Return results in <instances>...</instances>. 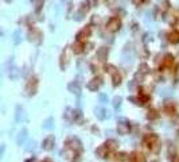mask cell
Instances as JSON below:
<instances>
[{
	"label": "cell",
	"mask_w": 179,
	"mask_h": 162,
	"mask_svg": "<svg viewBox=\"0 0 179 162\" xmlns=\"http://www.w3.org/2000/svg\"><path fill=\"white\" fill-rule=\"evenodd\" d=\"M147 116H148V119H156L158 118V112H156L155 109H150Z\"/></svg>",
	"instance_id": "22"
},
{
	"label": "cell",
	"mask_w": 179,
	"mask_h": 162,
	"mask_svg": "<svg viewBox=\"0 0 179 162\" xmlns=\"http://www.w3.org/2000/svg\"><path fill=\"white\" fill-rule=\"evenodd\" d=\"M144 143L147 144V147L154 149V146H158V136L155 134H150L144 138Z\"/></svg>",
	"instance_id": "3"
},
{
	"label": "cell",
	"mask_w": 179,
	"mask_h": 162,
	"mask_svg": "<svg viewBox=\"0 0 179 162\" xmlns=\"http://www.w3.org/2000/svg\"><path fill=\"white\" fill-rule=\"evenodd\" d=\"M168 41H170L171 43H178L179 42V32H176V31L171 32L170 35H168Z\"/></svg>",
	"instance_id": "16"
},
{
	"label": "cell",
	"mask_w": 179,
	"mask_h": 162,
	"mask_svg": "<svg viewBox=\"0 0 179 162\" xmlns=\"http://www.w3.org/2000/svg\"><path fill=\"white\" fill-rule=\"evenodd\" d=\"M66 144H68V146H69V147H71V149H73V150L74 151H76V149H77V150H78V151H81V150H82V147H81V143H79V141H78V139H70V141H68V142H66Z\"/></svg>",
	"instance_id": "12"
},
{
	"label": "cell",
	"mask_w": 179,
	"mask_h": 162,
	"mask_svg": "<svg viewBox=\"0 0 179 162\" xmlns=\"http://www.w3.org/2000/svg\"><path fill=\"white\" fill-rule=\"evenodd\" d=\"M54 142H55V139H54V136H47L46 139L43 141V143H42V146H43L44 150H51L54 146Z\"/></svg>",
	"instance_id": "9"
},
{
	"label": "cell",
	"mask_w": 179,
	"mask_h": 162,
	"mask_svg": "<svg viewBox=\"0 0 179 162\" xmlns=\"http://www.w3.org/2000/svg\"><path fill=\"white\" fill-rule=\"evenodd\" d=\"M104 114H106V111L104 108H97L96 109V115H97V118H98V119H105L106 115H104ZM108 114H109V112H108Z\"/></svg>",
	"instance_id": "20"
},
{
	"label": "cell",
	"mask_w": 179,
	"mask_h": 162,
	"mask_svg": "<svg viewBox=\"0 0 179 162\" xmlns=\"http://www.w3.org/2000/svg\"><path fill=\"white\" fill-rule=\"evenodd\" d=\"M129 159H131V162H146V157H144V154L143 153H139V151L131 154Z\"/></svg>",
	"instance_id": "10"
},
{
	"label": "cell",
	"mask_w": 179,
	"mask_h": 162,
	"mask_svg": "<svg viewBox=\"0 0 179 162\" xmlns=\"http://www.w3.org/2000/svg\"><path fill=\"white\" fill-rule=\"evenodd\" d=\"M42 34L38 31V30H32V31L28 32V39L32 42H41Z\"/></svg>",
	"instance_id": "11"
},
{
	"label": "cell",
	"mask_w": 179,
	"mask_h": 162,
	"mask_svg": "<svg viewBox=\"0 0 179 162\" xmlns=\"http://www.w3.org/2000/svg\"><path fill=\"white\" fill-rule=\"evenodd\" d=\"M36 86H38V78H36V77H31L30 81L27 83V86H26L27 95H34V93H35Z\"/></svg>",
	"instance_id": "1"
},
{
	"label": "cell",
	"mask_w": 179,
	"mask_h": 162,
	"mask_svg": "<svg viewBox=\"0 0 179 162\" xmlns=\"http://www.w3.org/2000/svg\"><path fill=\"white\" fill-rule=\"evenodd\" d=\"M105 144H106V146H108V149H109V150H115V149H116V146H117V143H116V141H108Z\"/></svg>",
	"instance_id": "21"
},
{
	"label": "cell",
	"mask_w": 179,
	"mask_h": 162,
	"mask_svg": "<svg viewBox=\"0 0 179 162\" xmlns=\"http://www.w3.org/2000/svg\"><path fill=\"white\" fill-rule=\"evenodd\" d=\"M135 83H136V81L133 80V81H131V83L128 84V88L131 89V91H133V89H135Z\"/></svg>",
	"instance_id": "28"
},
{
	"label": "cell",
	"mask_w": 179,
	"mask_h": 162,
	"mask_svg": "<svg viewBox=\"0 0 179 162\" xmlns=\"http://www.w3.org/2000/svg\"><path fill=\"white\" fill-rule=\"evenodd\" d=\"M43 162H53V161H51V159H44Z\"/></svg>",
	"instance_id": "33"
},
{
	"label": "cell",
	"mask_w": 179,
	"mask_h": 162,
	"mask_svg": "<svg viewBox=\"0 0 179 162\" xmlns=\"http://www.w3.org/2000/svg\"><path fill=\"white\" fill-rule=\"evenodd\" d=\"M51 119H47V120H46V123H44V128H50V127H51Z\"/></svg>",
	"instance_id": "29"
},
{
	"label": "cell",
	"mask_w": 179,
	"mask_h": 162,
	"mask_svg": "<svg viewBox=\"0 0 179 162\" xmlns=\"http://www.w3.org/2000/svg\"><path fill=\"white\" fill-rule=\"evenodd\" d=\"M27 162H35V159H34V158H31V159H28V161H27Z\"/></svg>",
	"instance_id": "32"
},
{
	"label": "cell",
	"mask_w": 179,
	"mask_h": 162,
	"mask_svg": "<svg viewBox=\"0 0 179 162\" xmlns=\"http://www.w3.org/2000/svg\"><path fill=\"white\" fill-rule=\"evenodd\" d=\"M171 162H179V157H178V155L171 157Z\"/></svg>",
	"instance_id": "30"
},
{
	"label": "cell",
	"mask_w": 179,
	"mask_h": 162,
	"mask_svg": "<svg viewBox=\"0 0 179 162\" xmlns=\"http://www.w3.org/2000/svg\"><path fill=\"white\" fill-rule=\"evenodd\" d=\"M120 103H121V97H117V96H116L115 99H113V106L117 108V107H120Z\"/></svg>",
	"instance_id": "25"
},
{
	"label": "cell",
	"mask_w": 179,
	"mask_h": 162,
	"mask_svg": "<svg viewBox=\"0 0 179 162\" xmlns=\"http://www.w3.org/2000/svg\"><path fill=\"white\" fill-rule=\"evenodd\" d=\"M120 26H121L120 19L119 18H112L111 21L108 22V24H106V29H108L111 32H116V31H119Z\"/></svg>",
	"instance_id": "2"
},
{
	"label": "cell",
	"mask_w": 179,
	"mask_h": 162,
	"mask_svg": "<svg viewBox=\"0 0 179 162\" xmlns=\"http://www.w3.org/2000/svg\"><path fill=\"white\" fill-rule=\"evenodd\" d=\"M100 84H101V78H98V77H94L93 80H90V81H89L88 83V89L89 91H97V89H98V86H100Z\"/></svg>",
	"instance_id": "6"
},
{
	"label": "cell",
	"mask_w": 179,
	"mask_h": 162,
	"mask_svg": "<svg viewBox=\"0 0 179 162\" xmlns=\"http://www.w3.org/2000/svg\"><path fill=\"white\" fill-rule=\"evenodd\" d=\"M108 54H109L108 47H100V49L97 50V58L100 59V61H105V59L108 58Z\"/></svg>",
	"instance_id": "7"
},
{
	"label": "cell",
	"mask_w": 179,
	"mask_h": 162,
	"mask_svg": "<svg viewBox=\"0 0 179 162\" xmlns=\"http://www.w3.org/2000/svg\"><path fill=\"white\" fill-rule=\"evenodd\" d=\"M109 151L111 150L108 149V146H106V144H103V146H100V147L96 150V154L98 157H101V158H106L108 154H109Z\"/></svg>",
	"instance_id": "8"
},
{
	"label": "cell",
	"mask_w": 179,
	"mask_h": 162,
	"mask_svg": "<svg viewBox=\"0 0 179 162\" xmlns=\"http://www.w3.org/2000/svg\"><path fill=\"white\" fill-rule=\"evenodd\" d=\"M112 81H113V85L115 86L121 84V76L119 74V72H113V74H112Z\"/></svg>",
	"instance_id": "13"
},
{
	"label": "cell",
	"mask_w": 179,
	"mask_h": 162,
	"mask_svg": "<svg viewBox=\"0 0 179 162\" xmlns=\"http://www.w3.org/2000/svg\"><path fill=\"white\" fill-rule=\"evenodd\" d=\"M100 99H101V101H105L106 100V96H105V95H101Z\"/></svg>",
	"instance_id": "31"
},
{
	"label": "cell",
	"mask_w": 179,
	"mask_h": 162,
	"mask_svg": "<svg viewBox=\"0 0 179 162\" xmlns=\"http://www.w3.org/2000/svg\"><path fill=\"white\" fill-rule=\"evenodd\" d=\"M127 157H128V154H125V153H119L117 155H116V158H117V161H127Z\"/></svg>",
	"instance_id": "23"
},
{
	"label": "cell",
	"mask_w": 179,
	"mask_h": 162,
	"mask_svg": "<svg viewBox=\"0 0 179 162\" xmlns=\"http://www.w3.org/2000/svg\"><path fill=\"white\" fill-rule=\"evenodd\" d=\"M86 12H88V11H85V10H84L82 7H81V8H79L78 11L76 12V14H74V18H76V21H81V19L84 18V15H85Z\"/></svg>",
	"instance_id": "18"
},
{
	"label": "cell",
	"mask_w": 179,
	"mask_h": 162,
	"mask_svg": "<svg viewBox=\"0 0 179 162\" xmlns=\"http://www.w3.org/2000/svg\"><path fill=\"white\" fill-rule=\"evenodd\" d=\"M129 128H131L129 123H127V122H119V124H117L119 134H121V135H125V134L129 133Z\"/></svg>",
	"instance_id": "5"
},
{
	"label": "cell",
	"mask_w": 179,
	"mask_h": 162,
	"mask_svg": "<svg viewBox=\"0 0 179 162\" xmlns=\"http://www.w3.org/2000/svg\"><path fill=\"white\" fill-rule=\"evenodd\" d=\"M26 138H27V131H26V130H23V131H20V134H19V136H18V143L19 144L24 143Z\"/></svg>",
	"instance_id": "19"
},
{
	"label": "cell",
	"mask_w": 179,
	"mask_h": 162,
	"mask_svg": "<svg viewBox=\"0 0 179 162\" xmlns=\"http://www.w3.org/2000/svg\"><path fill=\"white\" fill-rule=\"evenodd\" d=\"M43 1H44V0H38V1H36V11H39V10H41V7H42V4H43Z\"/></svg>",
	"instance_id": "26"
},
{
	"label": "cell",
	"mask_w": 179,
	"mask_h": 162,
	"mask_svg": "<svg viewBox=\"0 0 179 162\" xmlns=\"http://www.w3.org/2000/svg\"><path fill=\"white\" fill-rule=\"evenodd\" d=\"M14 42H15V43H18V42H19V31H16L14 34Z\"/></svg>",
	"instance_id": "27"
},
{
	"label": "cell",
	"mask_w": 179,
	"mask_h": 162,
	"mask_svg": "<svg viewBox=\"0 0 179 162\" xmlns=\"http://www.w3.org/2000/svg\"><path fill=\"white\" fill-rule=\"evenodd\" d=\"M68 89L71 92V93L79 95V86H78V84H76V83H70V84L68 85Z\"/></svg>",
	"instance_id": "15"
},
{
	"label": "cell",
	"mask_w": 179,
	"mask_h": 162,
	"mask_svg": "<svg viewBox=\"0 0 179 162\" xmlns=\"http://www.w3.org/2000/svg\"><path fill=\"white\" fill-rule=\"evenodd\" d=\"M141 1H144V3H147V1H148V0H141Z\"/></svg>",
	"instance_id": "34"
},
{
	"label": "cell",
	"mask_w": 179,
	"mask_h": 162,
	"mask_svg": "<svg viewBox=\"0 0 179 162\" xmlns=\"http://www.w3.org/2000/svg\"><path fill=\"white\" fill-rule=\"evenodd\" d=\"M139 70H140L141 73H147V72H148V66L146 64H141L140 66H139Z\"/></svg>",
	"instance_id": "24"
},
{
	"label": "cell",
	"mask_w": 179,
	"mask_h": 162,
	"mask_svg": "<svg viewBox=\"0 0 179 162\" xmlns=\"http://www.w3.org/2000/svg\"><path fill=\"white\" fill-rule=\"evenodd\" d=\"M71 49H73V51L76 54H79V53H82V49H84V46H82V43H81V42H78L77 41L76 43L73 45V46H71Z\"/></svg>",
	"instance_id": "14"
},
{
	"label": "cell",
	"mask_w": 179,
	"mask_h": 162,
	"mask_svg": "<svg viewBox=\"0 0 179 162\" xmlns=\"http://www.w3.org/2000/svg\"><path fill=\"white\" fill-rule=\"evenodd\" d=\"M90 32H92V30H90V27H84L81 31L77 34V41L78 42H82L84 39H86L89 35H90Z\"/></svg>",
	"instance_id": "4"
},
{
	"label": "cell",
	"mask_w": 179,
	"mask_h": 162,
	"mask_svg": "<svg viewBox=\"0 0 179 162\" xmlns=\"http://www.w3.org/2000/svg\"><path fill=\"white\" fill-rule=\"evenodd\" d=\"M172 64H174V57L171 56V54H167V56L164 57V59H163V65H164V66H171Z\"/></svg>",
	"instance_id": "17"
}]
</instances>
